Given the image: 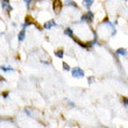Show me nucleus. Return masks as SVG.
<instances>
[{
	"instance_id": "obj_1",
	"label": "nucleus",
	"mask_w": 128,
	"mask_h": 128,
	"mask_svg": "<svg viewBox=\"0 0 128 128\" xmlns=\"http://www.w3.org/2000/svg\"><path fill=\"white\" fill-rule=\"evenodd\" d=\"M71 74H72V77L74 78H83L85 72L83 71V69H80V68H74V69H72Z\"/></svg>"
},
{
	"instance_id": "obj_2",
	"label": "nucleus",
	"mask_w": 128,
	"mask_h": 128,
	"mask_svg": "<svg viewBox=\"0 0 128 128\" xmlns=\"http://www.w3.org/2000/svg\"><path fill=\"white\" fill-rule=\"evenodd\" d=\"M93 18H94V14L92 13V12H88V13H85L83 16H82V22H88V24H91L92 21H93Z\"/></svg>"
},
{
	"instance_id": "obj_3",
	"label": "nucleus",
	"mask_w": 128,
	"mask_h": 128,
	"mask_svg": "<svg viewBox=\"0 0 128 128\" xmlns=\"http://www.w3.org/2000/svg\"><path fill=\"white\" fill-rule=\"evenodd\" d=\"M62 1L61 0H54V4H52V8H54V12L56 14H60L62 10Z\"/></svg>"
},
{
	"instance_id": "obj_4",
	"label": "nucleus",
	"mask_w": 128,
	"mask_h": 128,
	"mask_svg": "<svg viewBox=\"0 0 128 128\" xmlns=\"http://www.w3.org/2000/svg\"><path fill=\"white\" fill-rule=\"evenodd\" d=\"M32 24H35L37 28H40V26H38V24H37L36 22L33 20V18H32V16H26V20H24V24H22V28L24 29L26 27H28V26H32Z\"/></svg>"
},
{
	"instance_id": "obj_5",
	"label": "nucleus",
	"mask_w": 128,
	"mask_h": 128,
	"mask_svg": "<svg viewBox=\"0 0 128 128\" xmlns=\"http://www.w3.org/2000/svg\"><path fill=\"white\" fill-rule=\"evenodd\" d=\"M1 8L2 10H7L8 12H12L13 8L10 5V0H1Z\"/></svg>"
},
{
	"instance_id": "obj_6",
	"label": "nucleus",
	"mask_w": 128,
	"mask_h": 128,
	"mask_svg": "<svg viewBox=\"0 0 128 128\" xmlns=\"http://www.w3.org/2000/svg\"><path fill=\"white\" fill-rule=\"evenodd\" d=\"M56 24H56L54 20H49V21H47V22L43 24V28H46V29H49V28H51V27H55Z\"/></svg>"
},
{
	"instance_id": "obj_7",
	"label": "nucleus",
	"mask_w": 128,
	"mask_h": 128,
	"mask_svg": "<svg viewBox=\"0 0 128 128\" xmlns=\"http://www.w3.org/2000/svg\"><path fill=\"white\" fill-rule=\"evenodd\" d=\"M93 2H94V0H83V5L85 8H90Z\"/></svg>"
},
{
	"instance_id": "obj_8",
	"label": "nucleus",
	"mask_w": 128,
	"mask_h": 128,
	"mask_svg": "<svg viewBox=\"0 0 128 128\" xmlns=\"http://www.w3.org/2000/svg\"><path fill=\"white\" fill-rule=\"evenodd\" d=\"M116 54L120 55V56H126L127 55V50H126L125 48H119L118 50H116Z\"/></svg>"
},
{
	"instance_id": "obj_9",
	"label": "nucleus",
	"mask_w": 128,
	"mask_h": 128,
	"mask_svg": "<svg viewBox=\"0 0 128 128\" xmlns=\"http://www.w3.org/2000/svg\"><path fill=\"white\" fill-rule=\"evenodd\" d=\"M24 36H26V30L24 29H22V30L19 33V36H18V38H19V41H24Z\"/></svg>"
},
{
	"instance_id": "obj_10",
	"label": "nucleus",
	"mask_w": 128,
	"mask_h": 128,
	"mask_svg": "<svg viewBox=\"0 0 128 128\" xmlns=\"http://www.w3.org/2000/svg\"><path fill=\"white\" fill-rule=\"evenodd\" d=\"M55 56H57L58 58H63V56H64V51L62 50V49H58V50L55 51Z\"/></svg>"
},
{
	"instance_id": "obj_11",
	"label": "nucleus",
	"mask_w": 128,
	"mask_h": 128,
	"mask_svg": "<svg viewBox=\"0 0 128 128\" xmlns=\"http://www.w3.org/2000/svg\"><path fill=\"white\" fill-rule=\"evenodd\" d=\"M0 69H1L4 72H10V71H13V70H14L13 68H10V66H5V65H1V66H0Z\"/></svg>"
},
{
	"instance_id": "obj_12",
	"label": "nucleus",
	"mask_w": 128,
	"mask_h": 128,
	"mask_svg": "<svg viewBox=\"0 0 128 128\" xmlns=\"http://www.w3.org/2000/svg\"><path fill=\"white\" fill-rule=\"evenodd\" d=\"M64 34H65V35H68V36H70V37L74 36V33H72V29H71V28H66V29H65V32H64Z\"/></svg>"
},
{
	"instance_id": "obj_13",
	"label": "nucleus",
	"mask_w": 128,
	"mask_h": 128,
	"mask_svg": "<svg viewBox=\"0 0 128 128\" xmlns=\"http://www.w3.org/2000/svg\"><path fill=\"white\" fill-rule=\"evenodd\" d=\"M65 5L66 6H71V7H74V8H78V6L76 5V4L74 2V1H71V0H68L66 2H65Z\"/></svg>"
},
{
	"instance_id": "obj_14",
	"label": "nucleus",
	"mask_w": 128,
	"mask_h": 128,
	"mask_svg": "<svg viewBox=\"0 0 128 128\" xmlns=\"http://www.w3.org/2000/svg\"><path fill=\"white\" fill-rule=\"evenodd\" d=\"M122 102L125 105L126 107H128V98L127 97H122Z\"/></svg>"
},
{
	"instance_id": "obj_15",
	"label": "nucleus",
	"mask_w": 128,
	"mask_h": 128,
	"mask_svg": "<svg viewBox=\"0 0 128 128\" xmlns=\"http://www.w3.org/2000/svg\"><path fill=\"white\" fill-rule=\"evenodd\" d=\"M24 1L27 4V8H29L32 6V2H33V0H24Z\"/></svg>"
},
{
	"instance_id": "obj_16",
	"label": "nucleus",
	"mask_w": 128,
	"mask_h": 128,
	"mask_svg": "<svg viewBox=\"0 0 128 128\" xmlns=\"http://www.w3.org/2000/svg\"><path fill=\"white\" fill-rule=\"evenodd\" d=\"M63 68H64V70H66V71L70 70V66H69V64H66V63H63Z\"/></svg>"
},
{
	"instance_id": "obj_17",
	"label": "nucleus",
	"mask_w": 128,
	"mask_h": 128,
	"mask_svg": "<svg viewBox=\"0 0 128 128\" xmlns=\"http://www.w3.org/2000/svg\"><path fill=\"white\" fill-rule=\"evenodd\" d=\"M24 113H26V114H27L28 116H30V115H32V112L29 111V110H28V108H26V110H24Z\"/></svg>"
},
{
	"instance_id": "obj_18",
	"label": "nucleus",
	"mask_w": 128,
	"mask_h": 128,
	"mask_svg": "<svg viewBox=\"0 0 128 128\" xmlns=\"http://www.w3.org/2000/svg\"><path fill=\"white\" fill-rule=\"evenodd\" d=\"M8 96H10V93H8V92H7V91H6V92H2V97L5 98V99H6V98L8 97Z\"/></svg>"
},
{
	"instance_id": "obj_19",
	"label": "nucleus",
	"mask_w": 128,
	"mask_h": 128,
	"mask_svg": "<svg viewBox=\"0 0 128 128\" xmlns=\"http://www.w3.org/2000/svg\"><path fill=\"white\" fill-rule=\"evenodd\" d=\"M93 80H94V78L90 77V79H88V84H92V83H93Z\"/></svg>"
}]
</instances>
